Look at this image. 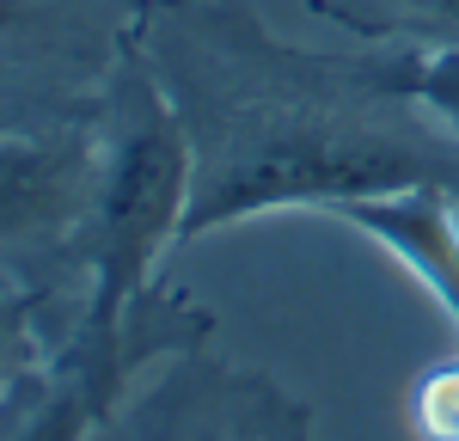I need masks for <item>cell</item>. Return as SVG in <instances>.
Wrapping results in <instances>:
<instances>
[{
	"label": "cell",
	"instance_id": "6da1fadb",
	"mask_svg": "<svg viewBox=\"0 0 459 441\" xmlns=\"http://www.w3.org/2000/svg\"><path fill=\"white\" fill-rule=\"evenodd\" d=\"M129 37L190 135L184 239L276 209L454 190L459 135L417 92V49H300L246 0H135Z\"/></svg>",
	"mask_w": 459,
	"mask_h": 441
},
{
	"label": "cell",
	"instance_id": "7a4b0ae2",
	"mask_svg": "<svg viewBox=\"0 0 459 441\" xmlns=\"http://www.w3.org/2000/svg\"><path fill=\"white\" fill-rule=\"evenodd\" d=\"M92 123H99V203L80 257L86 300L68 331L110 343L129 331V307L153 289V264L184 239L196 166L190 135L129 31L92 86Z\"/></svg>",
	"mask_w": 459,
	"mask_h": 441
},
{
	"label": "cell",
	"instance_id": "3957f363",
	"mask_svg": "<svg viewBox=\"0 0 459 441\" xmlns=\"http://www.w3.org/2000/svg\"><path fill=\"white\" fill-rule=\"evenodd\" d=\"M99 203V123L86 105H49L0 129V294H62L86 276V227Z\"/></svg>",
	"mask_w": 459,
	"mask_h": 441
},
{
	"label": "cell",
	"instance_id": "277c9868",
	"mask_svg": "<svg viewBox=\"0 0 459 441\" xmlns=\"http://www.w3.org/2000/svg\"><path fill=\"white\" fill-rule=\"evenodd\" d=\"M209 331L214 319L178 289H147L129 307V331L110 343L62 331L43 362L0 386V441H99V429L123 411L129 374L153 356L196 350Z\"/></svg>",
	"mask_w": 459,
	"mask_h": 441
},
{
	"label": "cell",
	"instance_id": "5b68a950",
	"mask_svg": "<svg viewBox=\"0 0 459 441\" xmlns=\"http://www.w3.org/2000/svg\"><path fill=\"white\" fill-rule=\"evenodd\" d=\"M99 441H313V411L257 368L178 350L142 399L99 429Z\"/></svg>",
	"mask_w": 459,
	"mask_h": 441
},
{
	"label": "cell",
	"instance_id": "8992f818",
	"mask_svg": "<svg viewBox=\"0 0 459 441\" xmlns=\"http://www.w3.org/2000/svg\"><path fill=\"white\" fill-rule=\"evenodd\" d=\"M325 215L355 227L404 276H417V289L459 331V196L454 190L423 184V190H392V196H355V203H337Z\"/></svg>",
	"mask_w": 459,
	"mask_h": 441
},
{
	"label": "cell",
	"instance_id": "52a82bcc",
	"mask_svg": "<svg viewBox=\"0 0 459 441\" xmlns=\"http://www.w3.org/2000/svg\"><path fill=\"white\" fill-rule=\"evenodd\" d=\"M135 19V0H0V56H74L110 68L117 43Z\"/></svg>",
	"mask_w": 459,
	"mask_h": 441
},
{
	"label": "cell",
	"instance_id": "ba28073f",
	"mask_svg": "<svg viewBox=\"0 0 459 441\" xmlns=\"http://www.w3.org/2000/svg\"><path fill=\"white\" fill-rule=\"evenodd\" d=\"M307 13L386 49H459V0H307Z\"/></svg>",
	"mask_w": 459,
	"mask_h": 441
},
{
	"label": "cell",
	"instance_id": "9c48e42d",
	"mask_svg": "<svg viewBox=\"0 0 459 441\" xmlns=\"http://www.w3.org/2000/svg\"><path fill=\"white\" fill-rule=\"evenodd\" d=\"M49 307H56V294H0V386H6L13 374L37 368L62 343V337L43 331Z\"/></svg>",
	"mask_w": 459,
	"mask_h": 441
},
{
	"label": "cell",
	"instance_id": "30bf717a",
	"mask_svg": "<svg viewBox=\"0 0 459 441\" xmlns=\"http://www.w3.org/2000/svg\"><path fill=\"white\" fill-rule=\"evenodd\" d=\"M411 429L423 441H459V356L429 368L411 393Z\"/></svg>",
	"mask_w": 459,
	"mask_h": 441
},
{
	"label": "cell",
	"instance_id": "8fae6325",
	"mask_svg": "<svg viewBox=\"0 0 459 441\" xmlns=\"http://www.w3.org/2000/svg\"><path fill=\"white\" fill-rule=\"evenodd\" d=\"M417 92H423V105L459 135V49H435V56H423Z\"/></svg>",
	"mask_w": 459,
	"mask_h": 441
},
{
	"label": "cell",
	"instance_id": "7c38bea8",
	"mask_svg": "<svg viewBox=\"0 0 459 441\" xmlns=\"http://www.w3.org/2000/svg\"><path fill=\"white\" fill-rule=\"evenodd\" d=\"M37 110H49L43 99H0V129H13V123H25Z\"/></svg>",
	"mask_w": 459,
	"mask_h": 441
}]
</instances>
